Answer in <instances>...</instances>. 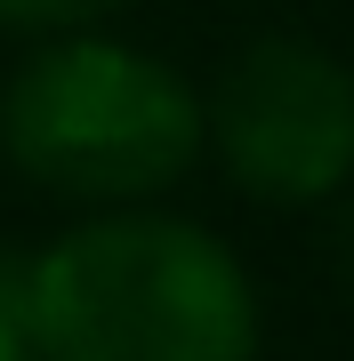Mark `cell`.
I'll return each mask as SVG.
<instances>
[{
  "instance_id": "cell-1",
  "label": "cell",
  "mask_w": 354,
  "mask_h": 361,
  "mask_svg": "<svg viewBox=\"0 0 354 361\" xmlns=\"http://www.w3.org/2000/svg\"><path fill=\"white\" fill-rule=\"evenodd\" d=\"M40 361H258L266 305L234 241L177 209H89L25 257Z\"/></svg>"
},
{
  "instance_id": "cell-2",
  "label": "cell",
  "mask_w": 354,
  "mask_h": 361,
  "mask_svg": "<svg viewBox=\"0 0 354 361\" xmlns=\"http://www.w3.org/2000/svg\"><path fill=\"white\" fill-rule=\"evenodd\" d=\"M0 161L81 209L161 201L201 161V89L105 25L49 32L0 80Z\"/></svg>"
},
{
  "instance_id": "cell-3",
  "label": "cell",
  "mask_w": 354,
  "mask_h": 361,
  "mask_svg": "<svg viewBox=\"0 0 354 361\" xmlns=\"http://www.w3.org/2000/svg\"><path fill=\"white\" fill-rule=\"evenodd\" d=\"M201 153L266 209H322L354 185V65L306 32H258L201 89Z\"/></svg>"
},
{
  "instance_id": "cell-4",
  "label": "cell",
  "mask_w": 354,
  "mask_h": 361,
  "mask_svg": "<svg viewBox=\"0 0 354 361\" xmlns=\"http://www.w3.org/2000/svg\"><path fill=\"white\" fill-rule=\"evenodd\" d=\"M113 8H129V0H0V32L49 40V32H81V25H105Z\"/></svg>"
},
{
  "instance_id": "cell-5",
  "label": "cell",
  "mask_w": 354,
  "mask_h": 361,
  "mask_svg": "<svg viewBox=\"0 0 354 361\" xmlns=\"http://www.w3.org/2000/svg\"><path fill=\"white\" fill-rule=\"evenodd\" d=\"M0 361H40L33 337H25V322H8V313H0Z\"/></svg>"
}]
</instances>
